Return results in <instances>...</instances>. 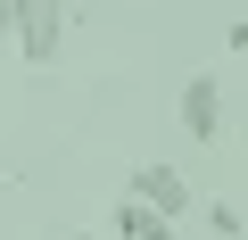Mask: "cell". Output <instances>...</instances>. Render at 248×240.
I'll use <instances>...</instances> for the list:
<instances>
[{
	"instance_id": "obj_6",
	"label": "cell",
	"mask_w": 248,
	"mask_h": 240,
	"mask_svg": "<svg viewBox=\"0 0 248 240\" xmlns=\"http://www.w3.org/2000/svg\"><path fill=\"white\" fill-rule=\"evenodd\" d=\"M9 42H17V9L0 0V58H9Z\"/></svg>"
},
{
	"instance_id": "obj_7",
	"label": "cell",
	"mask_w": 248,
	"mask_h": 240,
	"mask_svg": "<svg viewBox=\"0 0 248 240\" xmlns=\"http://www.w3.org/2000/svg\"><path fill=\"white\" fill-rule=\"evenodd\" d=\"M66 240H99V232H66Z\"/></svg>"
},
{
	"instance_id": "obj_8",
	"label": "cell",
	"mask_w": 248,
	"mask_h": 240,
	"mask_svg": "<svg viewBox=\"0 0 248 240\" xmlns=\"http://www.w3.org/2000/svg\"><path fill=\"white\" fill-rule=\"evenodd\" d=\"M240 141H248V125H240Z\"/></svg>"
},
{
	"instance_id": "obj_4",
	"label": "cell",
	"mask_w": 248,
	"mask_h": 240,
	"mask_svg": "<svg viewBox=\"0 0 248 240\" xmlns=\"http://www.w3.org/2000/svg\"><path fill=\"white\" fill-rule=\"evenodd\" d=\"M108 224H116V240H174V232H182L174 215H157V207H149V199H133V191L108 207Z\"/></svg>"
},
{
	"instance_id": "obj_1",
	"label": "cell",
	"mask_w": 248,
	"mask_h": 240,
	"mask_svg": "<svg viewBox=\"0 0 248 240\" xmlns=\"http://www.w3.org/2000/svg\"><path fill=\"white\" fill-rule=\"evenodd\" d=\"M17 9V58L25 66H58V50H66V17H75V0H9Z\"/></svg>"
},
{
	"instance_id": "obj_2",
	"label": "cell",
	"mask_w": 248,
	"mask_h": 240,
	"mask_svg": "<svg viewBox=\"0 0 248 240\" xmlns=\"http://www.w3.org/2000/svg\"><path fill=\"white\" fill-rule=\"evenodd\" d=\"M174 125H182L190 141H223V83H215V66L182 75V91H174Z\"/></svg>"
},
{
	"instance_id": "obj_3",
	"label": "cell",
	"mask_w": 248,
	"mask_h": 240,
	"mask_svg": "<svg viewBox=\"0 0 248 240\" xmlns=\"http://www.w3.org/2000/svg\"><path fill=\"white\" fill-rule=\"evenodd\" d=\"M124 191H133V199H149V207H157V215H174V224H182V215L199 207V191H190V174H182V166H166V158H141V166H133V182H124Z\"/></svg>"
},
{
	"instance_id": "obj_5",
	"label": "cell",
	"mask_w": 248,
	"mask_h": 240,
	"mask_svg": "<svg viewBox=\"0 0 248 240\" xmlns=\"http://www.w3.org/2000/svg\"><path fill=\"white\" fill-rule=\"evenodd\" d=\"M207 232H215V240H248V215H240L232 199H207Z\"/></svg>"
}]
</instances>
